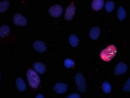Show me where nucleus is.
Here are the masks:
<instances>
[{
    "mask_svg": "<svg viewBox=\"0 0 130 98\" xmlns=\"http://www.w3.org/2000/svg\"><path fill=\"white\" fill-rule=\"evenodd\" d=\"M117 50L115 45H109L103 50L100 53L101 58L102 60L106 62L111 61L117 54Z\"/></svg>",
    "mask_w": 130,
    "mask_h": 98,
    "instance_id": "f257e3e1",
    "label": "nucleus"
},
{
    "mask_svg": "<svg viewBox=\"0 0 130 98\" xmlns=\"http://www.w3.org/2000/svg\"><path fill=\"white\" fill-rule=\"evenodd\" d=\"M27 76L29 84L31 87L36 89L40 84V80L39 76L34 71L29 69L27 72Z\"/></svg>",
    "mask_w": 130,
    "mask_h": 98,
    "instance_id": "f03ea898",
    "label": "nucleus"
},
{
    "mask_svg": "<svg viewBox=\"0 0 130 98\" xmlns=\"http://www.w3.org/2000/svg\"><path fill=\"white\" fill-rule=\"evenodd\" d=\"M75 79L78 90L81 93L85 92L87 89V85L83 75L77 74L75 76Z\"/></svg>",
    "mask_w": 130,
    "mask_h": 98,
    "instance_id": "7ed1b4c3",
    "label": "nucleus"
},
{
    "mask_svg": "<svg viewBox=\"0 0 130 98\" xmlns=\"http://www.w3.org/2000/svg\"><path fill=\"white\" fill-rule=\"evenodd\" d=\"M63 12V9L61 6L55 5L49 9L48 13L51 16L55 18L60 17Z\"/></svg>",
    "mask_w": 130,
    "mask_h": 98,
    "instance_id": "20e7f679",
    "label": "nucleus"
},
{
    "mask_svg": "<svg viewBox=\"0 0 130 98\" xmlns=\"http://www.w3.org/2000/svg\"><path fill=\"white\" fill-rule=\"evenodd\" d=\"M13 21L16 25L22 27L26 26L27 23L26 18L19 14H16L14 15Z\"/></svg>",
    "mask_w": 130,
    "mask_h": 98,
    "instance_id": "39448f33",
    "label": "nucleus"
},
{
    "mask_svg": "<svg viewBox=\"0 0 130 98\" xmlns=\"http://www.w3.org/2000/svg\"><path fill=\"white\" fill-rule=\"evenodd\" d=\"M76 7L75 6L71 5L68 6L66 9L64 15V19L66 20H71L75 15Z\"/></svg>",
    "mask_w": 130,
    "mask_h": 98,
    "instance_id": "423d86ee",
    "label": "nucleus"
},
{
    "mask_svg": "<svg viewBox=\"0 0 130 98\" xmlns=\"http://www.w3.org/2000/svg\"><path fill=\"white\" fill-rule=\"evenodd\" d=\"M34 48L36 51L39 53H43L46 51V45L43 42L40 41H37L33 44Z\"/></svg>",
    "mask_w": 130,
    "mask_h": 98,
    "instance_id": "0eeeda50",
    "label": "nucleus"
},
{
    "mask_svg": "<svg viewBox=\"0 0 130 98\" xmlns=\"http://www.w3.org/2000/svg\"><path fill=\"white\" fill-rule=\"evenodd\" d=\"M127 69V65L124 63L121 62L116 66L115 74L116 75L123 74L126 72Z\"/></svg>",
    "mask_w": 130,
    "mask_h": 98,
    "instance_id": "6e6552de",
    "label": "nucleus"
},
{
    "mask_svg": "<svg viewBox=\"0 0 130 98\" xmlns=\"http://www.w3.org/2000/svg\"><path fill=\"white\" fill-rule=\"evenodd\" d=\"M67 86L63 83H58L54 86V90L59 94H63L67 91Z\"/></svg>",
    "mask_w": 130,
    "mask_h": 98,
    "instance_id": "1a4fd4ad",
    "label": "nucleus"
},
{
    "mask_svg": "<svg viewBox=\"0 0 130 98\" xmlns=\"http://www.w3.org/2000/svg\"><path fill=\"white\" fill-rule=\"evenodd\" d=\"M100 33V30L98 27H93L90 30L89 35L91 39L95 40L98 39Z\"/></svg>",
    "mask_w": 130,
    "mask_h": 98,
    "instance_id": "9d476101",
    "label": "nucleus"
},
{
    "mask_svg": "<svg viewBox=\"0 0 130 98\" xmlns=\"http://www.w3.org/2000/svg\"><path fill=\"white\" fill-rule=\"evenodd\" d=\"M104 4V1L103 0H94L92 3V7L94 10L98 11L103 7Z\"/></svg>",
    "mask_w": 130,
    "mask_h": 98,
    "instance_id": "9b49d317",
    "label": "nucleus"
},
{
    "mask_svg": "<svg viewBox=\"0 0 130 98\" xmlns=\"http://www.w3.org/2000/svg\"><path fill=\"white\" fill-rule=\"evenodd\" d=\"M33 66L37 72L40 74H43L46 71V66L43 64L41 63H34V64Z\"/></svg>",
    "mask_w": 130,
    "mask_h": 98,
    "instance_id": "f8f14e48",
    "label": "nucleus"
},
{
    "mask_svg": "<svg viewBox=\"0 0 130 98\" xmlns=\"http://www.w3.org/2000/svg\"><path fill=\"white\" fill-rule=\"evenodd\" d=\"M16 87L20 91H23L26 89V84L24 80L21 78H17L16 80Z\"/></svg>",
    "mask_w": 130,
    "mask_h": 98,
    "instance_id": "ddd939ff",
    "label": "nucleus"
},
{
    "mask_svg": "<svg viewBox=\"0 0 130 98\" xmlns=\"http://www.w3.org/2000/svg\"><path fill=\"white\" fill-rule=\"evenodd\" d=\"M70 44L73 47H76L78 45L79 40L77 36L75 35H71L69 38Z\"/></svg>",
    "mask_w": 130,
    "mask_h": 98,
    "instance_id": "4468645a",
    "label": "nucleus"
},
{
    "mask_svg": "<svg viewBox=\"0 0 130 98\" xmlns=\"http://www.w3.org/2000/svg\"><path fill=\"white\" fill-rule=\"evenodd\" d=\"M10 32V29L7 25H3L0 28V36L4 37L6 36Z\"/></svg>",
    "mask_w": 130,
    "mask_h": 98,
    "instance_id": "2eb2a0df",
    "label": "nucleus"
},
{
    "mask_svg": "<svg viewBox=\"0 0 130 98\" xmlns=\"http://www.w3.org/2000/svg\"><path fill=\"white\" fill-rule=\"evenodd\" d=\"M126 12L124 8L121 6L118 8V18L120 21H123L125 18L126 16Z\"/></svg>",
    "mask_w": 130,
    "mask_h": 98,
    "instance_id": "dca6fc26",
    "label": "nucleus"
},
{
    "mask_svg": "<svg viewBox=\"0 0 130 98\" xmlns=\"http://www.w3.org/2000/svg\"><path fill=\"white\" fill-rule=\"evenodd\" d=\"M115 6V3L112 1H109L106 3L105 8L108 12L110 13L113 10Z\"/></svg>",
    "mask_w": 130,
    "mask_h": 98,
    "instance_id": "f3484780",
    "label": "nucleus"
},
{
    "mask_svg": "<svg viewBox=\"0 0 130 98\" xmlns=\"http://www.w3.org/2000/svg\"><path fill=\"white\" fill-rule=\"evenodd\" d=\"M9 5V1H5L0 3V11L1 13L4 12L7 10Z\"/></svg>",
    "mask_w": 130,
    "mask_h": 98,
    "instance_id": "a211bd4d",
    "label": "nucleus"
},
{
    "mask_svg": "<svg viewBox=\"0 0 130 98\" xmlns=\"http://www.w3.org/2000/svg\"><path fill=\"white\" fill-rule=\"evenodd\" d=\"M102 87L104 92L106 94L110 93L112 90V87L111 85L107 82H105L103 84Z\"/></svg>",
    "mask_w": 130,
    "mask_h": 98,
    "instance_id": "6ab92c4d",
    "label": "nucleus"
},
{
    "mask_svg": "<svg viewBox=\"0 0 130 98\" xmlns=\"http://www.w3.org/2000/svg\"><path fill=\"white\" fill-rule=\"evenodd\" d=\"M64 65L67 68H69L74 66L75 63L71 59H67L64 60Z\"/></svg>",
    "mask_w": 130,
    "mask_h": 98,
    "instance_id": "aec40b11",
    "label": "nucleus"
},
{
    "mask_svg": "<svg viewBox=\"0 0 130 98\" xmlns=\"http://www.w3.org/2000/svg\"><path fill=\"white\" fill-rule=\"evenodd\" d=\"M123 90L124 92H130V78L124 84Z\"/></svg>",
    "mask_w": 130,
    "mask_h": 98,
    "instance_id": "412c9836",
    "label": "nucleus"
},
{
    "mask_svg": "<svg viewBox=\"0 0 130 98\" xmlns=\"http://www.w3.org/2000/svg\"><path fill=\"white\" fill-rule=\"evenodd\" d=\"M67 98H80V96L78 94H73L68 96Z\"/></svg>",
    "mask_w": 130,
    "mask_h": 98,
    "instance_id": "4be33fe9",
    "label": "nucleus"
},
{
    "mask_svg": "<svg viewBox=\"0 0 130 98\" xmlns=\"http://www.w3.org/2000/svg\"><path fill=\"white\" fill-rule=\"evenodd\" d=\"M36 98H44V97L42 94H38V95H37Z\"/></svg>",
    "mask_w": 130,
    "mask_h": 98,
    "instance_id": "5701e85b",
    "label": "nucleus"
}]
</instances>
